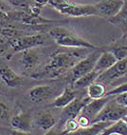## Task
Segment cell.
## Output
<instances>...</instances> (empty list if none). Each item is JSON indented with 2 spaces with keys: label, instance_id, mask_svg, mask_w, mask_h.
<instances>
[{
  "label": "cell",
  "instance_id": "6da1fadb",
  "mask_svg": "<svg viewBox=\"0 0 127 135\" xmlns=\"http://www.w3.org/2000/svg\"><path fill=\"white\" fill-rule=\"evenodd\" d=\"M87 50L91 49L77 48L68 51H56L48 65L40 73L33 74L34 78H57L76 65L84 58Z\"/></svg>",
  "mask_w": 127,
  "mask_h": 135
},
{
  "label": "cell",
  "instance_id": "7a4b0ae2",
  "mask_svg": "<svg viewBox=\"0 0 127 135\" xmlns=\"http://www.w3.org/2000/svg\"><path fill=\"white\" fill-rule=\"evenodd\" d=\"M49 36L57 45L65 48H87L97 50L98 47L87 41L83 37L79 36L73 31L65 29L64 27H53L48 30Z\"/></svg>",
  "mask_w": 127,
  "mask_h": 135
},
{
  "label": "cell",
  "instance_id": "3957f363",
  "mask_svg": "<svg viewBox=\"0 0 127 135\" xmlns=\"http://www.w3.org/2000/svg\"><path fill=\"white\" fill-rule=\"evenodd\" d=\"M57 12L71 17H84L89 15H99L95 6L73 4L69 0H50L48 3Z\"/></svg>",
  "mask_w": 127,
  "mask_h": 135
},
{
  "label": "cell",
  "instance_id": "277c9868",
  "mask_svg": "<svg viewBox=\"0 0 127 135\" xmlns=\"http://www.w3.org/2000/svg\"><path fill=\"white\" fill-rule=\"evenodd\" d=\"M45 44V36L43 34H29V35H17L9 40L7 45L11 47L14 51H23L29 49L42 46Z\"/></svg>",
  "mask_w": 127,
  "mask_h": 135
},
{
  "label": "cell",
  "instance_id": "5b68a950",
  "mask_svg": "<svg viewBox=\"0 0 127 135\" xmlns=\"http://www.w3.org/2000/svg\"><path fill=\"white\" fill-rule=\"evenodd\" d=\"M101 51L100 49L94 50L91 53H89L82 60H80L76 65L71 69V80L74 82L77 79L81 78L82 76L87 74L88 73L92 71L96 66L99 57L101 55Z\"/></svg>",
  "mask_w": 127,
  "mask_h": 135
},
{
  "label": "cell",
  "instance_id": "8992f818",
  "mask_svg": "<svg viewBox=\"0 0 127 135\" xmlns=\"http://www.w3.org/2000/svg\"><path fill=\"white\" fill-rule=\"evenodd\" d=\"M125 116H127V107L119 104L116 101V99L115 100L113 99V100H109V102L104 106L103 110L94 119L92 123L99 122V121L115 122L120 119H123Z\"/></svg>",
  "mask_w": 127,
  "mask_h": 135
},
{
  "label": "cell",
  "instance_id": "52a82bcc",
  "mask_svg": "<svg viewBox=\"0 0 127 135\" xmlns=\"http://www.w3.org/2000/svg\"><path fill=\"white\" fill-rule=\"evenodd\" d=\"M124 3L125 0H101L94 6L98 11L99 16L105 17L109 20L120 12Z\"/></svg>",
  "mask_w": 127,
  "mask_h": 135
},
{
  "label": "cell",
  "instance_id": "ba28073f",
  "mask_svg": "<svg viewBox=\"0 0 127 135\" xmlns=\"http://www.w3.org/2000/svg\"><path fill=\"white\" fill-rule=\"evenodd\" d=\"M127 73V57L122 60L118 61L111 69L106 70L105 73H101L98 78V81L109 85L114 80L121 77Z\"/></svg>",
  "mask_w": 127,
  "mask_h": 135
},
{
  "label": "cell",
  "instance_id": "9c48e42d",
  "mask_svg": "<svg viewBox=\"0 0 127 135\" xmlns=\"http://www.w3.org/2000/svg\"><path fill=\"white\" fill-rule=\"evenodd\" d=\"M92 99L89 96L84 97V98L76 99L75 98L69 105H67L65 108H64L62 114V120L65 122L68 118H77L81 114L82 110L84 107L91 101Z\"/></svg>",
  "mask_w": 127,
  "mask_h": 135
},
{
  "label": "cell",
  "instance_id": "30bf717a",
  "mask_svg": "<svg viewBox=\"0 0 127 135\" xmlns=\"http://www.w3.org/2000/svg\"><path fill=\"white\" fill-rule=\"evenodd\" d=\"M111 96H105L101 97V98L99 99H92L91 101L89 102L87 106L84 107L83 110H82L81 113L84 114V115L87 116L90 120L93 122L94 119L96 118L97 116L99 115V113L103 110V109L104 108L106 104H107L109 100H110Z\"/></svg>",
  "mask_w": 127,
  "mask_h": 135
},
{
  "label": "cell",
  "instance_id": "8fae6325",
  "mask_svg": "<svg viewBox=\"0 0 127 135\" xmlns=\"http://www.w3.org/2000/svg\"><path fill=\"white\" fill-rule=\"evenodd\" d=\"M54 90L55 89L52 87L48 86V85L37 86V87L32 88L29 90V99L31 102L39 104V103H42V102L51 98L54 94Z\"/></svg>",
  "mask_w": 127,
  "mask_h": 135
},
{
  "label": "cell",
  "instance_id": "7c38bea8",
  "mask_svg": "<svg viewBox=\"0 0 127 135\" xmlns=\"http://www.w3.org/2000/svg\"><path fill=\"white\" fill-rule=\"evenodd\" d=\"M117 62L118 59L110 51H103L97 61L94 70L101 75V73H105L106 70L111 69Z\"/></svg>",
  "mask_w": 127,
  "mask_h": 135
},
{
  "label": "cell",
  "instance_id": "4fadbf2b",
  "mask_svg": "<svg viewBox=\"0 0 127 135\" xmlns=\"http://www.w3.org/2000/svg\"><path fill=\"white\" fill-rule=\"evenodd\" d=\"M11 127L21 133H29L31 128V119L29 114L21 112L11 119Z\"/></svg>",
  "mask_w": 127,
  "mask_h": 135
},
{
  "label": "cell",
  "instance_id": "5bb4252c",
  "mask_svg": "<svg viewBox=\"0 0 127 135\" xmlns=\"http://www.w3.org/2000/svg\"><path fill=\"white\" fill-rule=\"evenodd\" d=\"M1 79L10 88H17L23 83V78L8 66H3L1 68Z\"/></svg>",
  "mask_w": 127,
  "mask_h": 135
},
{
  "label": "cell",
  "instance_id": "9a60e30c",
  "mask_svg": "<svg viewBox=\"0 0 127 135\" xmlns=\"http://www.w3.org/2000/svg\"><path fill=\"white\" fill-rule=\"evenodd\" d=\"M112 123L113 122H110V121H99V122H95V123H92L87 128H81L74 134H81V135L103 134V130L105 129L107 127H109Z\"/></svg>",
  "mask_w": 127,
  "mask_h": 135
},
{
  "label": "cell",
  "instance_id": "2e32d148",
  "mask_svg": "<svg viewBox=\"0 0 127 135\" xmlns=\"http://www.w3.org/2000/svg\"><path fill=\"white\" fill-rule=\"evenodd\" d=\"M76 98V93L74 90H72L70 88L67 87L63 90V92L58 95L54 101H53L51 106L56 108V109H64L67 105H69L74 99Z\"/></svg>",
  "mask_w": 127,
  "mask_h": 135
},
{
  "label": "cell",
  "instance_id": "e0dca14e",
  "mask_svg": "<svg viewBox=\"0 0 127 135\" xmlns=\"http://www.w3.org/2000/svg\"><path fill=\"white\" fill-rule=\"evenodd\" d=\"M35 124L41 130L48 132L50 129H52L53 127L56 125V119L49 112H43L37 117Z\"/></svg>",
  "mask_w": 127,
  "mask_h": 135
},
{
  "label": "cell",
  "instance_id": "ac0fdd59",
  "mask_svg": "<svg viewBox=\"0 0 127 135\" xmlns=\"http://www.w3.org/2000/svg\"><path fill=\"white\" fill-rule=\"evenodd\" d=\"M38 61L39 56L36 54V52L32 49L23 51V54H22L21 58V64L25 70H33L34 68L36 67V65L38 64Z\"/></svg>",
  "mask_w": 127,
  "mask_h": 135
},
{
  "label": "cell",
  "instance_id": "d6986e66",
  "mask_svg": "<svg viewBox=\"0 0 127 135\" xmlns=\"http://www.w3.org/2000/svg\"><path fill=\"white\" fill-rule=\"evenodd\" d=\"M100 76L98 73H96L95 70H92L90 73H88L87 74L82 76L81 78L77 79L76 81L73 82V87L76 89H87V88L94 83L95 81H97Z\"/></svg>",
  "mask_w": 127,
  "mask_h": 135
},
{
  "label": "cell",
  "instance_id": "ffe728a7",
  "mask_svg": "<svg viewBox=\"0 0 127 135\" xmlns=\"http://www.w3.org/2000/svg\"><path fill=\"white\" fill-rule=\"evenodd\" d=\"M103 135H127V123L124 119H120V120L113 122L109 127L103 130Z\"/></svg>",
  "mask_w": 127,
  "mask_h": 135
},
{
  "label": "cell",
  "instance_id": "44dd1931",
  "mask_svg": "<svg viewBox=\"0 0 127 135\" xmlns=\"http://www.w3.org/2000/svg\"><path fill=\"white\" fill-rule=\"evenodd\" d=\"M87 96L91 99H99L105 96L107 89H106L105 84L101 81H95L87 88Z\"/></svg>",
  "mask_w": 127,
  "mask_h": 135
},
{
  "label": "cell",
  "instance_id": "7402d4cb",
  "mask_svg": "<svg viewBox=\"0 0 127 135\" xmlns=\"http://www.w3.org/2000/svg\"><path fill=\"white\" fill-rule=\"evenodd\" d=\"M109 21L112 23L113 25L117 26L118 28H120L123 33L127 32V1H125L124 5L120 10V12L118 13L116 16L112 17Z\"/></svg>",
  "mask_w": 127,
  "mask_h": 135
},
{
  "label": "cell",
  "instance_id": "603a6c76",
  "mask_svg": "<svg viewBox=\"0 0 127 135\" xmlns=\"http://www.w3.org/2000/svg\"><path fill=\"white\" fill-rule=\"evenodd\" d=\"M109 51L116 56L118 61L124 59L127 57V41L125 39L121 38V44L119 42Z\"/></svg>",
  "mask_w": 127,
  "mask_h": 135
},
{
  "label": "cell",
  "instance_id": "cb8c5ba5",
  "mask_svg": "<svg viewBox=\"0 0 127 135\" xmlns=\"http://www.w3.org/2000/svg\"><path fill=\"white\" fill-rule=\"evenodd\" d=\"M81 128L78 119L77 118H68L64 122L63 125V134H74L76 131Z\"/></svg>",
  "mask_w": 127,
  "mask_h": 135
},
{
  "label": "cell",
  "instance_id": "d4e9b609",
  "mask_svg": "<svg viewBox=\"0 0 127 135\" xmlns=\"http://www.w3.org/2000/svg\"><path fill=\"white\" fill-rule=\"evenodd\" d=\"M7 2L16 11H24L29 12L31 6L28 0H7Z\"/></svg>",
  "mask_w": 127,
  "mask_h": 135
},
{
  "label": "cell",
  "instance_id": "484cf974",
  "mask_svg": "<svg viewBox=\"0 0 127 135\" xmlns=\"http://www.w3.org/2000/svg\"><path fill=\"white\" fill-rule=\"evenodd\" d=\"M124 92H127V82L121 83V84L114 87L113 89L107 90L106 95H108V96H115V95L124 93Z\"/></svg>",
  "mask_w": 127,
  "mask_h": 135
},
{
  "label": "cell",
  "instance_id": "4316f807",
  "mask_svg": "<svg viewBox=\"0 0 127 135\" xmlns=\"http://www.w3.org/2000/svg\"><path fill=\"white\" fill-rule=\"evenodd\" d=\"M77 119H78V122H79L81 128H87V127H89L92 124V121L87 116L84 115V114L82 113L77 117Z\"/></svg>",
  "mask_w": 127,
  "mask_h": 135
},
{
  "label": "cell",
  "instance_id": "83f0119b",
  "mask_svg": "<svg viewBox=\"0 0 127 135\" xmlns=\"http://www.w3.org/2000/svg\"><path fill=\"white\" fill-rule=\"evenodd\" d=\"M115 99L119 104L122 105V106L124 107H127V92L115 95Z\"/></svg>",
  "mask_w": 127,
  "mask_h": 135
},
{
  "label": "cell",
  "instance_id": "f1b7e54d",
  "mask_svg": "<svg viewBox=\"0 0 127 135\" xmlns=\"http://www.w3.org/2000/svg\"><path fill=\"white\" fill-rule=\"evenodd\" d=\"M124 82H127V73L125 75H123V76H121V77L114 80V81L111 82L109 85H111V86L114 88V87H116V86H118V85H120V84H121V83H124Z\"/></svg>",
  "mask_w": 127,
  "mask_h": 135
},
{
  "label": "cell",
  "instance_id": "f546056e",
  "mask_svg": "<svg viewBox=\"0 0 127 135\" xmlns=\"http://www.w3.org/2000/svg\"><path fill=\"white\" fill-rule=\"evenodd\" d=\"M0 109H1V113H0V117H1V119H5L8 117V109L7 107L5 106V104L4 103H1V105H0Z\"/></svg>",
  "mask_w": 127,
  "mask_h": 135
},
{
  "label": "cell",
  "instance_id": "4dcf8cb0",
  "mask_svg": "<svg viewBox=\"0 0 127 135\" xmlns=\"http://www.w3.org/2000/svg\"><path fill=\"white\" fill-rule=\"evenodd\" d=\"M34 1H35V3H37V4H39V5H41L42 7H43L44 5L48 4L50 0H34Z\"/></svg>",
  "mask_w": 127,
  "mask_h": 135
},
{
  "label": "cell",
  "instance_id": "1f68e13d",
  "mask_svg": "<svg viewBox=\"0 0 127 135\" xmlns=\"http://www.w3.org/2000/svg\"><path fill=\"white\" fill-rule=\"evenodd\" d=\"M122 38L125 39V40L127 41V32H126V33H123V37H122Z\"/></svg>",
  "mask_w": 127,
  "mask_h": 135
},
{
  "label": "cell",
  "instance_id": "d6a6232c",
  "mask_svg": "<svg viewBox=\"0 0 127 135\" xmlns=\"http://www.w3.org/2000/svg\"><path fill=\"white\" fill-rule=\"evenodd\" d=\"M125 1H127V0H125Z\"/></svg>",
  "mask_w": 127,
  "mask_h": 135
}]
</instances>
